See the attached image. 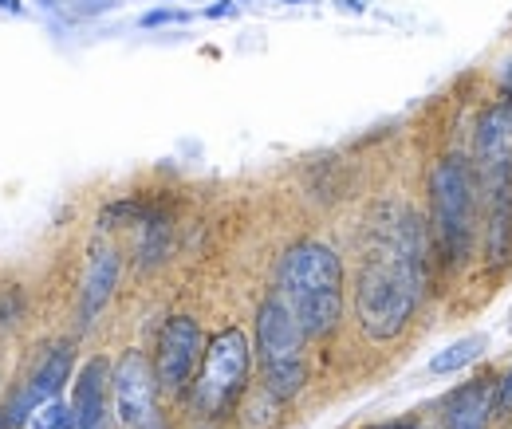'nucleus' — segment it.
<instances>
[{
    "mask_svg": "<svg viewBox=\"0 0 512 429\" xmlns=\"http://www.w3.org/2000/svg\"><path fill=\"white\" fill-rule=\"evenodd\" d=\"M182 20H190V12H182V8H162V12H146V16H142V28H154V24H182Z\"/></svg>",
    "mask_w": 512,
    "mask_h": 429,
    "instance_id": "2eb2a0df",
    "label": "nucleus"
},
{
    "mask_svg": "<svg viewBox=\"0 0 512 429\" xmlns=\"http://www.w3.org/2000/svg\"><path fill=\"white\" fill-rule=\"evenodd\" d=\"M24 319V296L12 288V292H0V327H16Z\"/></svg>",
    "mask_w": 512,
    "mask_h": 429,
    "instance_id": "4468645a",
    "label": "nucleus"
},
{
    "mask_svg": "<svg viewBox=\"0 0 512 429\" xmlns=\"http://www.w3.org/2000/svg\"><path fill=\"white\" fill-rule=\"evenodd\" d=\"M485 347H489V339L477 335V331L465 335V339H453L446 351H438L430 359V374H457V370H465L469 363H477L485 355Z\"/></svg>",
    "mask_w": 512,
    "mask_h": 429,
    "instance_id": "9b49d317",
    "label": "nucleus"
},
{
    "mask_svg": "<svg viewBox=\"0 0 512 429\" xmlns=\"http://www.w3.org/2000/svg\"><path fill=\"white\" fill-rule=\"evenodd\" d=\"M205 355V331L193 315H170L162 327H158V339H154V355H150V367L158 378V390L166 398H182L190 390L197 363Z\"/></svg>",
    "mask_w": 512,
    "mask_h": 429,
    "instance_id": "423d86ee",
    "label": "nucleus"
},
{
    "mask_svg": "<svg viewBox=\"0 0 512 429\" xmlns=\"http://www.w3.org/2000/svg\"><path fill=\"white\" fill-rule=\"evenodd\" d=\"M71 367H75V347L71 343H56L52 351L40 355V363L28 370V378L8 394V402L0 406V426L4 429H24L28 418L64 394V386L71 382Z\"/></svg>",
    "mask_w": 512,
    "mask_h": 429,
    "instance_id": "6e6552de",
    "label": "nucleus"
},
{
    "mask_svg": "<svg viewBox=\"0 0 512 429\" xmlns=\"http://www.w3.org/2000/svg\"><path fill=\"white\" fill-rule=\"evenodd\" d=\"M497 370H481L469 382L453 386L442 406H438V422L442 429H489L493 426V402H497Z\"/></svg>",
    "mask_w": 512,
    "mask_h": 429,
    "instance_id": "1a4fd4ad",
    "label": "nucleus"
},
{
    "mask_svg": "<svg viewBox=\"0 0 512 429\" xmlns=\"http://www.w3.org/2000/svg\"><path fill=\"white\" fill-rule=\"evenodd\" d=\"M237 8H233V0H217L213 8H205V16H233Z\"/></svg>",
    "mask_w": 512,
    "mask_h": 429,
    "instance_id": "f3484780",
    "label": "nucleus"
},
{
    "mask_svg": "<svg viewBox=\"0 0 512 429\" xmlns=\"http://www.w3.org/2000/svg\"><path fill=\"white\" fill-rule=\"evenodd\" d=\"M24 429H75V414H71V402L64 398H52V402H44L32 418H28V426Z\"/></svg>",
    "mask_w": 512,
    "mask_h": 429,
    "instance_id": "f8f14e48",
    "label": "nucleus"
},
{
    "mask_svg": "<svg viewBox=\"0 0 512 429\" xmlns=\"http://www.w3.org/2000/svg\"><path fill=\"white\" fill-rule=\"evenodd\" d=\"M473 174L481 185V201L512 189V103L493 99L473 123Z\"/></svg>",
    "mask_w": 512,
    "mask_h": 429,
    "instance_id": "39448f33",
    "label": "nucleus"
},
{
    "mask_svg": "<svg viewBox=\"0 0 512 429\" xmlns=\"http://www.w3.org/2000/svg\"><path fill=\"white\" fill-rule=\"evenodd\" d=\"M292 315L300 319L304 335L323 343L339 331L343 307H347V280L339 252L323 241H296L284 248L276 264V288H272Z\"/></svg>",
    "mask_w": 512,
    "mask_h": 429,
    "instance_id": "f257e3e1",
    "label": "nucleus"
},
{
    "mask_svg": "<svg viewBox=\"0 0 512 429\" xmlns=\"http://www.w3.org/2000/svg\"><path fill=\"white\" fill-rule=\"evenodd\" d=\"M430 241L446 268H465L481 245V185L469 154H446L430 170Z\"/></svg>",
    "mask_w": 512,
    "mask_h": 429,
    "instance_id": "f03ea898",
    "label": "nucleus"
},
{
    "mask_svg": "<svg viewBox=\"0 0 512 429\" xmlns=\"http://www.w3.org/2000/svg\"><path fill=\"white\" fill-rule=\"evenodd\" d=\"M123 276V252L115 245H95L87 272H83V288H79V327H91L99 319V311L111 304L115 288Z\"/></svg>",
    "mask_w": 512,
    "mask_h": 429,
    "instance_id": "9d476101",
    "label": "nucleus"
},
{
    "mask_svg": "<svg viewBox=\"0 0 512 429\" xmlns=\"http://www.w3.org/2000/svg\"><path fill=\"white\" fill-rule=\"evenodd\" d=\"M371 429H426L418 418H398V422H383V426H371Z\"/></svg>",
    "mask_w": 512,
    "mask_h": 429,
    "instance_id": "dca6fc26",
    "label": "nucleus"
},
{
    "mask_svg": "<svg viewBox=\"0 0 512 429\" xmlns=\"http://www.w3.org/2000/svg\"><path fill=\"white\" fill-rule=\"evenodd\" d=\"M158 378L150 359L130 347L111 367V398H115V418L123 429H166L158 410Z\"/></svg>",
    "mask_w": 512,
    "mask_h": 429,
    "instance_id": "0eeeda50",
    "label": "nucleus"
},
{
    "mask_svg": "<svg viewBox=\"0 0 512 429\" xmlns=\"http://www.w3.org/2000/svg\"><path fill=\"white\" fill-rule=\"evenodd\" d=\"M505 99H509V103H512V75H509V95H505Z\"/></svg>",
    "mask_w": 512,
    "mask_h": 429,
    "instance_id": "a211bd4d",
    "label": "nucleus"
},
{
    "mask_svg": "<svg viewBox=\"0 0 512 429\" xmlns=\"http://www.w3.org/2000/svg\"><path fill=\"white\" fill-rule=\"evenodd\" d=\"M0 429H4V426H0Z\"/></svg>",
    "mask_w": 512,
    "mask_h": 429,
    "instance_id": "6ab92c4d",
    "label": "nucleus"
},
{
    "mask_svg": "<svg viewBox=\"0 0 512 429\" xmlns=\"http://www.w3.org/2000/svg\"><path fill=\"white\" fill-rule=\"evenodd\" d=\"M308 335L300 327V319L292 315V307L284 304L276 292H268L256 304L253 323V359L260 367V386L280 398L292 402L304 386H308Z\"/></svg>",
    "mask_w": 512,
    "mask_h": 429,
    "instance_id": "20e7f679",
    "label": "nucleus"
},
{
    "mask_svg": "<svg viewBox=\"0 0 512 429\" xmlns=\"http://www.w3.org/2000/svg\"><path fill=\"white\" fill-rule=\"evenodd\" d=\"M253 339L241 327H221L205 339V355L197 363L186 402L201 422H225L241 410L253 378Z\"/></svg>",
    "mask_w": 512,
    "mask_h": 429,
    "instance_id": "7ed1b4c3",
    "label": "nucleus"
},
{
    "mask_svg": "<svg viewBox=\"0 0 512 429\" xmlns=\"http://www.w3.org/2000/svg\"><path fill=\"white\" fill-rule=\"evenodd\" d=\"M493 422L497 426H505V422H512V363L509 370L497 378V402H493Z\"/></svg>",
    "mask_w": 512,
    "mask_h": 429,
    "instance_id": "ddd939ff",
    "label": "nucleus"
}]
</instances>
